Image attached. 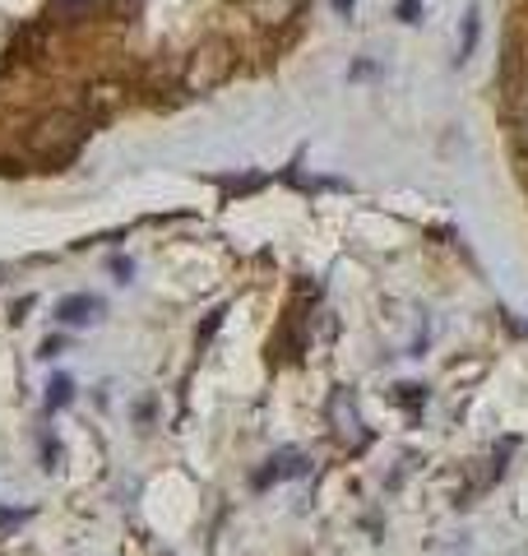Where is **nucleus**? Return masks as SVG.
<instances>
[{
	"label": "nucleus",
	"mask_w": 528,
	"mask_h": 556,
	"mask_svg": "<svg viewBox=\"0 0 528 556\" xmlns=\"http://www.w3.org/2000/svg\"><path fill=\"white\" fill-rule=\"evenodd\" d=\"M79 126H84V121L75 112L42 116L38 126H33V135H28V153H33V159H61V153L79 139Z\"/></svg>",
	"instance_id": "nucleus-1"
},
{
	"label": "nucleus",
	"mask_w": 528,
	"mask_h": 556,
	"mask_svg": "<svg viewBox=\"0 0 528 556\" xmlns=\"http://www.w3.org/2000/svg\"><path fill=\"white\" fill-rule=\"evenodd\" d=\"M70 390H75V386H70L65 376H56V380H51V404H70Z\"/></svg>",
	"instance_id": "nucleus-4"
},
{
	"label": "nucleus",
	"mask_w": 528,
	"mask_h": 556,
	"mask_svg": "<svg viewBox=\"0 0 528 556\" xmlns=\"http://www.w3.org/2000/svg\"><path fill=\"white\" fill-rule=\"evenodd\" d=\"M98 298H70V302H61V320H70V325H84L88 316H98Z\"/></svg>",
	"instance_id": "nucleus-3"
},
{
	"label": "nucleus",
	"mask_w": 528,
	"mask_h": 556,
	"mask_svg": "<svg viewBox=\"0 0 528 556\" xmlns=\"http://www.w3.org/2000/svg\"><path fill=\"white\" fill-rule=\"evenodd\" d=\"M255 5V20L264 24H288L297 10H302V0H251Z\"/></svg>",
	"instance_id": "nucleus-2"
}]
</instances>
